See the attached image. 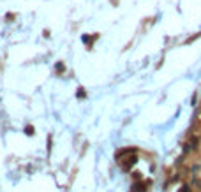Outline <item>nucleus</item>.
<instances>
[{
  "instance_id": "3",
  "label": "nucleus",
  "mask_w": 201,
  "mask_h": 192,
  "mask_svg": "<svg viewBox=\"0 0 201 192\" xmlns=\"http://www.w3.org/2000/svg\"><path fill=\"white\" fill-rule=\"evenodd\" d=\"M132 152H136V148H124V150H118L116 152V159H120V157H124V155H127V153H132Z\"/></svg>"
},
{
  "instance_id": "7",
  "label": "nucleus",
  "mask_w": 201,
  "mask_h": 192,
  "mask_svg": "<svg viewBox=\"0 0 201 192\" xmlns=\"http://www.w3.org/2000/svg\"><path fill=\"white\" fill-rule=\"evenodd\" d=\"M134 178H136V180H141V173H134Z\"/></svg>"
},
{
  "instance_id": "1",
  "label": "nucleus",
  "mask_w": 201,
  "mask_h": 192,
  "mask_svg": "<svg viewBox=\"0 0 201 192\" xmlns=\"http://www.w3.org/2000/svg\"><path fill=\"white\" fill-rule=\"evenodd\" d=\"M136 162H138V157H136V155L127 157V159H125V162H122V169H124V171H129L131 167L136 164Z\"/></svg>"
},
{
  "instance_id": "6",
  "label": "nucleus",
  "mask_w": 201,
  "mask_h": 192,
  "mask_svg": "<svg viewBox=\"0 0 201 192\" xmlns=\"http://www.w3.org/2000/svg\"><path fill=\"white\" fill-rule=\"evenodd\" d=\"M57 71H58V72L64 71V63H57Z\"/></svg>"
},
{
  "instance_id": "5",
  "label": "nucleus",
  "mask_w": 201,
  "mask_h": 192,
  "mask_svg": "<svg viewBox=\"0 0 201 192\" xmlns=\"http://www.w3.org/2000/svg\"><path fill=\"white\" fill-rule=\"evenodd\" d=\"M78 97H80V99L85 97V90H83V88H80V92H78Z\"/></svg>"
},
{
  "instance_id": "4",
  "label": "nucleus",
  "mask_w": 201,
  "mask_h": 192,
  "mask_svg": "<svg viewBox=\"0 0 201 192\" xmlns=\"http://www.w3.org/2000/svg\"><path fill=\"white\" fill-rule=\"evenodd\" d=\"M199 37H201V32H198V34H194L192 37H189V39L185 41V44H191V42H194V41H196V39H199Z\"/></svg>"
},
{
  "instance_id": "2",
  "label": "nucleus",
  "mask_w": 201,
  "mask_h": 192,
  "mask_svg": "<svg viewBox=\"0 0 201 192\" xmlns=\"http://www.w3.org/2000/svg\"><path fill=\"white\" fill-rule=\"evenodd\" d=\"M147 185H148L147 182H141V180H138L136 183H132V192H148Z\"/></svg>"
},
{
  "instance_id": "8",
  "label": "nucleus",
  "mask_w": 201,
  "mask_h": 192,
  "mask_svg": "<svg viewBox=\"0 0 201 192\" xmlns=\"http://www.w3.org/2000/svg\"><path fill=\"white\" fill-rule=\"evenodd\" d=\"M111 2H113V4H115V5H116V4H118V0H111Z\"/></svg>"
}]
</instances>
